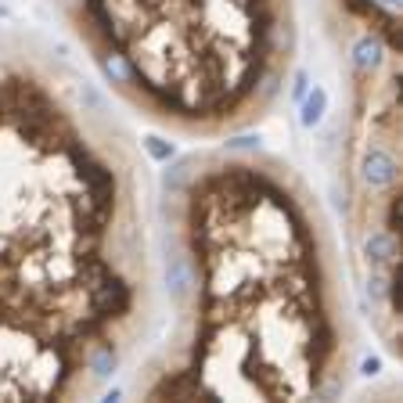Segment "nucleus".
<instances>
[{
	"mask_svg": "<svg viewBox=\"0 0 403 403\" xmlns=\"http://www.w3.org/2000/svg\"><path fill=\"white\" fill-rule=\"evenodd\" d=\"M396 177H399V166H396V155L371 144L364 151V162H360V180L367 184L371 191H382V188H396Z\"/></svg>",
	"mask_w": 403,
	"mask_h": 403,
	"instance_id": "f257e3e1",
	"label": "nucleus"
},
{
	"mask_svg": "<svg viewBox=\"0 0 403 403\" xmlns=\"http://www.w3.org/2000/svg\"><path fill=\"white\" fill-rule=\"evenodd\" d=\"M396 234L392 231H371V238L364 241V256L371 263V270H392L396 267Z\"/></svg>",
	"mask_w": 403,
	"mask_h": 403,
	"instance_id": "f03ea898",
	"label": "nucleus"
},
{
	"mask_svg": "<svg viewBox=\"0 0 403 403\" xmlns=\"http://www.w3.org/2000/svg\"><path fill=\"white\" fill-rule=\"evenodd\" d=\"M385 61V47H382V40L378 37H360L357 40V47H353V69H357V76H371V72H378V65Z\"/></svg>",
	"mask_w": 403,
	"mask_h": 403,
	"instance_id": "7ed1b4c3",
	"label": "nucleus"
},
{
	"mask_svg": "<svg viewBox=\"0 0 403 403\" xmlns=\"http://www.w3.org/2000/svg\"><path fill=\"white\" fill-rule=\"evenodd\" d=\"M166 285H169V295L177 302L188 299V292H191V267H188L184 256H166Z\"/></svg>",
	"mask_w": 403,
	"mask_h": 403,
	"instance_id": "20e7f679",
	"label": "nucleus"
},
{
	"mask_svg": "<svg viewBox=\"0 0 403 403\" xmlns=\"http://www.w3.org/2000/svg\"><path fill=\"white\" fill-rule=\"evenodd\" d=\"M299 105H302V108H299V122H302L306 130H314L317 122L324 119V112H328V90H324V87H314V90H306Z\"/></svg>",
	"mask_w": 403,
	"mask_h": 403,
	"instance_id": "39448f33",
	"label": "nucleus"
},
{
	"mask_svg": "<svg viewBox=\"0 0 403 403\" xmlns=\"http://www.w3.org/2000/svg\"><path fill=\"white\" fill-rule=\"evenodd\" d=\"M98 61H101V72L108 76V83H115V87H127L130 83V61H127V54L101 51Z\"/></svg>",
	"mask_w": 403,
	"mask_h": 403,
	"instance_id": "423d86ee",
	"label": "nucleus"
},
{
	"mask_svg": "<svg viewBox=\"0 0 403 403\" xmlns=\"http://www.w3.org/2000/svg\"><path fill=\"white\" fill-rule=\"evenodd\" d=\"M115 364H119V353H115L108 343H101V346L94 350V357H90V367H94V375H98V378L115 375Z\"/></svg>",
	"mask_w": 403,
	"mask_h": 403,
	"instance_id": "0eeeda50",
	"label": "nucleus"
},
{
	"mask_svg": "<svg viewBox=\"0 0 403 403\" xmlns=\"http://www.w3.org/2000/svg\"><path fill=\"white\" fill-rule=\"evenodd\" d=\"M144 144H148V151H151V155H155V159H159V162H169V155H173V148H169V144H166L162 137H148Z\"/></svg>",
	"mask_w": 403,
	"mask_h": 403,
	"instance_id": "6e6552de",
	"label": "nucleus"
},
{
	"mask_svg": "<svg viewBox=\"0 0 403 403\" xmlns=\"http://www.w3.org/2000/svg\"><path fill=\"white\" fill-rule=\"evenodd\" d=\"M309 90V79L306 72H295V83H292V101H302V94Z\"/></svg>",
	"mask_w": 403,
	"mask_h": 403,
	"instance_id": "1a4fd4ad",
	"label": "nucleus"
},
{
	"mask_svg": "<svg viewBox=\"0 0 403 403\" xmlns=\"http://www.w3.org/2000/svg\"><path fill=\"white\" fill-rule=\"evenodd\" d=\"M364 371H367V375H378V360H375V357L364 360Z\"/></svg>",
	"mask_w": 403,
	"mask_h": 403,
	"instance_id": "9d476101",
	"label": "nucleus"
}]
</instances>
